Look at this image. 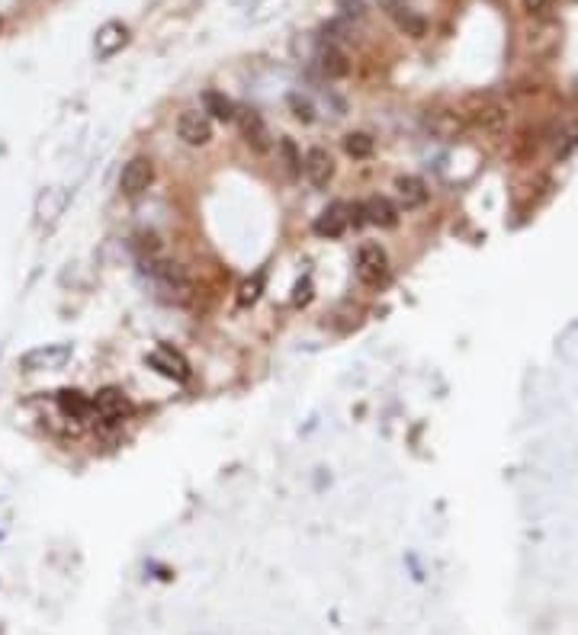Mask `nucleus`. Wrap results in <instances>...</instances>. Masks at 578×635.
<instances>
[{
	"instance_id": "nucleus-5",
	"label": "nucleus",
	"mask_w": 578,
	"mask_h": 635,
	"mask_svg": "<svg viewBox=\"0 0 578 635\" xmlns=\"http://www.w3.org/2000/svg\"><path fill=\"white\" fill-rule=\"evenodd\" d=\"M151 180H155V164L148 158H132L123 167V177H119V190L126 196H139L151 187Z\"/></svg>"
},
{
	"instance_id": "nucleus-21",
	"label": "nucleus",
	"mask_w": 578,
	"mask_h": 635,
	"mask_svg": "<svg viewBox=\"0 0 578 635\" xmlns=\"http://www.w3.org/2000/svg\"><path fill=\"white\" fill-rule=\"evenodd\" d=\"M395 23H399L402 29H405V33L408 36H415V39H421L424 36V29H428V26H424V20L421 17H415V13H395Z\"/></svg>"
},
{
	"instance_id": "nucleus-14",
	"label": "nucleus",
	"mask_w": 578,
	"mask_h": 635,
	"mask_svg": "<svg viewBox=\"0 0 578 635\" xmlns=\"http://www.w3.org/2000/svg\"><path fill=\"white\" fill-rule=\"evenodd\" d=\"M58 408H62V414L71 417V421H87V417H90V398L81 395L78 389H62V392H58Z\"/></svg>"
},
{
	"instance_id": "nucleus-3",
	"label": "nucleus",
	"mask_w": 578,
	"mask_h": 635,
	"mask_svg": "<svg viewBox=\"0 0 578 635\" xmlns=\"http://www.w3.org/2000/svg\"><path fill=\"white\" fill-rule=\"evenodd\" d=\"M68 360H71V344H45V347L29 350L20 360V366L26 373H45V369H62Z\"/></svg>"
},
{
	"instance_id": "nucleus-2",
	"label": "nucleus",
	"mask_w": 578,
	"mask_h": 635,
	"mask_svg": "<svg viewBox=\"0 0 578 635\" xmlns=\"http://www.w3.org/2000/svg\"><path fill=\"white\" fill-rule=\"evenodd\" d=\"M90 414L100 417V424H119L129 414V398L116 385H106L97 392V398L90 401Z\"/></svg>"
},
{
	"instance_id": "nucleus-11",
	"label": "nucleus",
	"mask_w": 578,
	"mask_h": 635,
	"mask_svg": "<svg viewBox=\"0 0 578 635\" xmlns=\"http://www.w3.org/2000/svg\"><path fill=\"white\" fill-rule=\"evenodd\" d=\"M395 193H399V203L405 209H421L424 203H428V183H424L421 177H399L395 180Z\"/></svg>"
},
{
	"instance_id": "nucleus-1",
	"label": "nucleus",
	"mask_w": 578,
	"mask_h": 635,
	"mask_svg": "<svg viewBox=\"0 0 578 635\" xmlns=\"http://www.w3.org/2000/svg\"><path fill=\"white\" fill-rule=\"evenodd\" d=\"M357 280L363 286H383L389 280V257L379 244H363L357 251Z\"/></svg>"
},
{
	"instance_id": "nucleus-22",
	"label": "nucleus",
	"mask_w": 578,
	"mask_h": 635,
	"mask_svg": "<svg viewBox=\"0 0 578 635\" xmlns=\"http://www.w3.org/2000/svg\"><path fill=\"white\" fill-rule=\"evenodd\" d=\"M556 0H524V10L530 13V17H546V13L553 10Z\"/></svg>"
},
{
	"instance_id": "nucleus-16",
	"label": "nucleus",
	"mask_w": 578,
	"mask_h": 635,
	"mask_svg": "<svg viewBox=\"0 0 578 635\" xmlns=\"http://www.w3.org/2000/svg\"><path fill=\"white\" fill-rule=\"evenodd\" d=\"M203 106H206V113L212 119H219V122H232L235 119V103L228 100L225 94H219V90H206Z\"/></svg>"
},
{
	"instance_id": "nucleus-7",
	"label": "nucleus",
	"mask_w": 578,
	"mask_h": 635,
	"mask_svg": "<svg viewBox=\"0 0 578 635\" xmlns=\"http://www.w3.org/2000/svg\"><path fill=\"white\" fill-rule=\"evenodd\" d=\"M302 174L309 177V183L315 190H325L331 177H334V161L325 148H309L306 158H302Z\"/></svg>"
},
{
	"instance_id": "nucleus-17",
	"label": "nucleus",
	"mask_w": 578,
	"mask_h": 635,
	"mask_svg": "<svg viewBox=\"0 0 578 635\" xmlns=\"http://www.w3.org/2000/svg\"><path fill=\"white\" fill-rule=\"evenodd\" d=\"M318 68H322L325 77H344L347 71H351V65H347V55L341 49H334V45L322 49V55H318Z\"/></svg>"
},
{
	"instance_id": "nucleus-23",
	"label": "nucleus",
	"mask_w": 578,
	"mask_h": 635,
	"mask_svg": "<svg viewBox=\"0 0 578 635\" xmlns=\"http://www.w3.org/2000/svg\"><path fill=\"white\" fill-rule=\"evenodd\" d=\"M293 106H296V116H299V119H306V122L312 119V110H309V103H299V100H293Z\"/></svg>"
},
{
	"instance_id": "nucleus-4",
	"label": "nucleus",
	"mask_w": 578,
	"mask_h": 635,
	"mask_svg": "<svg viewBox=\"0 0 578 635\" xmlns=\"http://www.w3.org/2000/svg\"><path fill=\"white\" fill-rule=\"evenodd\" d=\"M148 366L158 369L164 379H174V382H187L190 379V363L174 347H164L161 344L155 353H148Z\"/></svg>"
},
{
	"instance_id": "nucleus-18",
	"label": "nucleus",
	"mask_w": 578,
	"mask_h": 635,
	"mask_svg": "<svg viewBox=\"0 0 578 635\" xmlns=\"http://www.w3.org/2000/svg\"><path fill=\"white\" fill-rule=\"evenodd\" d=\"M373 138L367 132H351V135H344V151L351 154L354 161H363V158H370L373 154Z\"/></svg>"
},
{
	"instance_id": "nucleus-24",
	"label": "nucleus",
	"mask_w": 578,
	"mask_h": 635,
	"mask_svg": "<svg viewBox=\"0 0 578 635\" xmlns=\"http://www.w3.org/2000/svg\"><path fill=\"white\" fill-rule=\"evenodd\" d=\"M572 4H578V0H572Z\"/></svg>"
},
{
	"instance_id": "nucleus-9",
	"label": "nucleus",
	"mask_w": 578,
	"mask_h": 635,
	"mask_svg": "<svg viewBox=\"0 0 578 635\" xmlns=\"http://www.w3.org/2000/svg\"><path fill=\"white\" fill-rule=\"evenodd\" d=\"M347 225H351V209L334 203L315 219V235L318 238H341L347 231Z\"/></svg>"
},
{
	"instance_id": "nucleus-13",
	"label": "nucleus",
	"mask_w": 578,
	"mask_h": 635,
	"mask_svg": "<svg viewBox=\"0 0 578 635\" xmlns=\"http://www.w3.org/2000/svg\"><path fill=\"white\" fill-rule=\"evenodd\" d=\"M129 42V29L123 23H106L100 33H97V55L100 58H113L123 45Z\"/></svg>"
},
{
	"instance_id": "nucleus-10",
	"label": "nucleus",
	"mask_w": 578,
	"mask_h": 635,
	"mask_svg": "<svg viewBox=\"0 0 578 635\" xmlns=\"http://www.w3.org/2000/svg\"><path fill=\"white\" fill-rule=\"evenodd\" d=\"M363 212V222L379 225V228H395L399 225V209H395L386 196H370L367 203L360 206Z\"/></svg>"
},
{
	"instance_id": "nucleus-15",
	"label": "nucleus",
	"mask_w": 578,
	"mask_h": 635,
	"mask_svg": "<svg viewBox=\"0 0 578 635\" xmlns=\"http://www.w3.org/2000/svg\"><path fill=\"white\" fill-rule=\"evenodd\" d=\"M424 126H428L431 135H437V138H456V132L463 129V122L450 110H434L428 119H424Z\"/></svg>"
},
{
	"instance_id": "nucleus-6",
	"label": "nucleus",
	"mask_w": 578,
	"mask_h": 635,
	"mask_svg": "<svg viewBox=\"0 0 578 635\" xmlns=\"http://www.w3.org/2000/svg\"><path fill=\"white\" fill-rule=\"evenodd\" d=\"M177 135L184 138L190 148H203V145L212 142V122H209L206 113L190 110V113H184L177 119Z\"/></svg>"
},
{
	"instance_id": "nucleus-20",
	"label": "nucleus",
	"mask_w": 578,
	"mask_h": 635,
	"mask_svg": "<svg viewBox=\"0 0 578 635\" xmlns=\"http://www.w3.org/2000/svg\"><path fill=\"white\" fill-rule=\"evenodd\" d=\"M261 289H264V273H257L254 280L241 283V289H238V305H241V308L254 305L257 299H261Z\"/></svg>"
},
{
	"instance_id": "nucleus-12",
	"label": "nucleus",
	"mask_w": 578,
	"mask_h": 635,
	"mask_svg": "<svg viewBox=\"0 0 578 635\" xmlns=\"http://www.w3.org/2000/svg\"><path fill=\"white\" fill-rule=\"evenodd\" d=\"M505 106H501L498 100H492V97H482V103L473 110V122L479 129H485V132H501L505 129Z\"/></svg>"
},
{
	"instance_id": "nucleus-19",
	"label": "nucleus",
	"mask_w": 578,
	"mask_h": 635,
	"mask_svg": "<svg viewBox=\"0 0 578 635\" xmlns=\"http://www.w3.org/2000/svg\"><path fill=\"white\" fill-rule=\"evenodd\" d=\"M277 148H280V154H283L286 174H289V177H299V174H302V154H299V148H296L293 138H280Z\"/></svg>"
},
{
	"instance_id": "nucleus-8",
	"label": "nucleus",
	"mask_w": 578,
	"mask_h": 635,
	"mask_svg": "<svg viewBox=\"0 0 578 635\" xmlns=\"http://www.w3.org/2000/svg\"><path fill=\"white\" fill-rule=\"evenodd\" d=\"M235 119H238L241 135H245L248 148H254L257 154H267L270 151V132L264 126V119L257 116L254 110H235Z\"/></svg>"
}]
</instances>
